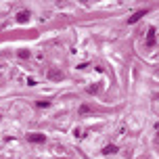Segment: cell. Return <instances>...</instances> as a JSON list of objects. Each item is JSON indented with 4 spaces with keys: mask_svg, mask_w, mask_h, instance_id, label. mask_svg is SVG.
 Instances as JSON below:
<instances>
[{
    "mask_svg": "<svg viewBox=\"0 0 159 159\" xmlns=\"http://www.w3.org/2000/svg\"><path fill=\"white\" fill-rule=\"evenodd\" d=\"M90 111V109H88V105H82V107H80V113H88Z\"/></svg>",
    "mask_w": 159,
    "mask_h": 159,
    "instance_id": "obj_5",
    "label": "cell"
},
{
    "mask_svg": "<svg viewBox=\"0 0 159 159\" xmlns=\"http://www.w3.org/2000/svg\"><path fill=\"white\" fill-rule=\"evenodd\" d=\"M27 140H30V143H44L46 136L44 134H27Z\"/></svg>",
    "mask_w": 159,
    "mask_h": 159,
    "instance_id": "obj_1",
    "label": "cell"
},
{
    "mask_svg": "<svg viewBox=\"0 0 159 159\" xmlns=\"http://www.w3.org/2000/svg\"><path fill=\"white\" fill-rule=\"evenodd\" d=\"M117 151V147L115 144H109V147H105V153H115Z\"/></svg>",
    "mask_w": 159,
    "mask_h": 159,
    "instance_id": "obj_4",
    "label": "cell"
},
{
    "mask_svg": "<svg viewBox=\"0 0 159 159\" xmlns=\"http://www.w3.org/2000/svg\"><path fill=\"white\" fill-rule=\"evenodd\" d=\"M144 13H147V11H138V13H134V15L128 19V23H136V21H138V19H140V17H143Z\"/></svg>",
    "mask_w": 159,
    "mask_h": 159,
    "instance_id": "obj_2",
    "label": "cell"
},
{
    "mask_svg": "<svg viewBox=\"0 0 159 159\" xmlns=\"http://www.w3.org/2000/svg\"><path fill=\"white\" fill-rule=\"evenodd\" d=\"M155 44V30H149V36H147V46H153Z\"/></svg>",
    "mask_w": 159,
    "mask_h": 159,
    "instance_id": "obj_3",
    "label": "cell"
},
{
    "mask_svg": "<svg viewBox=\"0 0 159 159\" xmlns=\"http://www.w3.org/2000/svg\"><path fill=\"white\" fill-rule=\"evenodd\" d=\"M50 78H63V75H61L59 71H50Z\"/></svg>",
    "mask_w": 159,
    "mask_h": 159,
    "instance_id": "obj_6",
    "label": "cell"
}]
</instances>
